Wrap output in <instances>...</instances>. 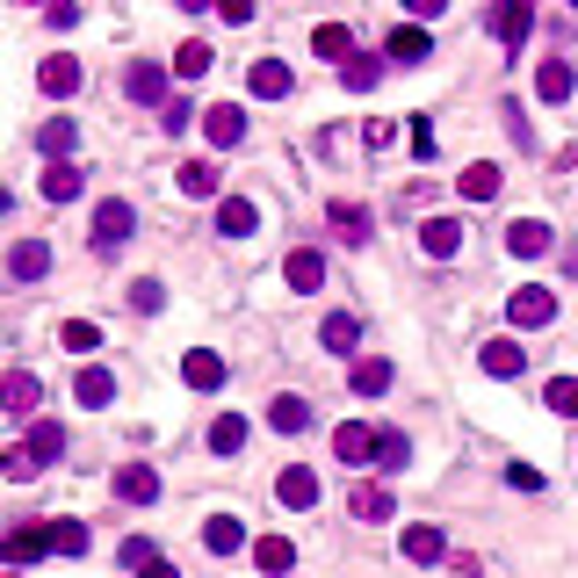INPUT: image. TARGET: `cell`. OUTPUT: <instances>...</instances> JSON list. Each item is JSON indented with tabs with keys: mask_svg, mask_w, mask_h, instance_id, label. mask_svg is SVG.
<instances>
[{
	"mask_svg": "<svg viewBox=\"0 0 578 578\" xmlns=\"http://www.w3.org/2000/svg\"><path fill=\"white\" fill-rule=\"evenodd\" d=\"M485 30L499 36V44H507V52H521V44H528V30H535V0H491Z\"/></svg>",
	"mask_w": 578,
	"mask_h": 578,
	"instance_id": "cell-1",
	"label": "cell"
},
{
	"mask_svg": "<svg viewBox=\"0 0 578 578\" xmlns=\"http://www.w3.org/2000/svg\"><path fill=\"white\" fill-rule=\"evenodd\" d=\"M246 88L261 94V102H282V94L297 88V72L282 66V58H253V72H246Z\"/></svg>",
	"mask_w": 578,
	"mask_h": 578,
	"instance_id": "cell-17",
	"label": "cell"
},
{
	"mask_svg": "<svg viewBox=\"0 0 578 578\" xmlns=\"http://www.w3.org/2000/svg\"><path fill=\"white\" fill-rule=\"evenodd\" d=\"M340 80H348L354 94H369V88H376V80H384V58H369V52H354L348 66H340Z\"/></svg>",
	"mask_w": 578,
	"mask_h": 578,
	"instance_id": "cell-38",
	"label": "cell"
},
{
	"mask_svg": "<svg viewBox=\"0 0 578 578\" xmlns=\"http://www.w3.org/2000/svg\"><path fill=\"white\" fill-rule=\"evenodd\" d=\"M282 282H290L297 297H311L318 282H326V253H318V246H297V253L282 261Z\"/></svg>",
	"mask_w": 578,
	"mask_h": 578,
	"instance_id": "cell-13",
	"label": "cell"
},
{
	"mask_svg": "<svg viewBox=\"0 0 578 578\" xmlns=\"http://www.w3.org/2000/svg\"><path fill=\"white\" fill-rule=\"evenodd\" d=\"M564 275H578V246H571V253H564Z\"/></svg>",
	"mask_w": 578,
	"mask_h": 578,
	"instance_id": "cell-55",
	"label": "cell"
},
{
	"mask_svg": "<svg viewBox=\"0 0 578 578\" xmlns=\"http://www.w3.org/2000/svg\"><path fill=\"white\" fill-rule=\"evenodd\" d=\"M80 80H88V72H80V58H44V66H36V88L44 94H58V102H66V94H80Z\"/></svg>",
	"mask_w": 578,
	"mask_h": 578,
	"instance_id": "cell-16",
	"label": "cell"
},
{
	"mask_svg": "<svg viewBox=\"0 0 578 578\" xmlns=\"http://www.w3.org/2000/svg\"><path fill=\"white\" fill-rule=\"evenodd\" d=\"M181 384H189V390H225V354L189 348V354H181Z\"/></svg>",
	"mask_w": 578,
	"mask_h": 578,
	"instance_id": "cell-12",
	"label": "cell"
},
{
	"mask_svg": "<svg viewBox=\"0 0 578 578\" xmlns=\"http://www.w3.org/2000/svg\"><path fill=\"white\" fill-rule=\"evenodd\" d=\"M441 8H449V0H405V15H412V22H434Z\"/></svg>",
	"mask_w": 578,
	"mask_h": 578,
	"instance_id": "cell-51",
	"label": "cell"
},
{
	"mask_svg": "<svg viewBox=\"0 0 578 578\" xmlns=\"http://www.w3.org/2000/svg\"><path fill=\"white\" fill-rule=\"evenodd\" d=\"M543 405L557 412V420H578V376H549V384H543Z\"/></svg>",
	"mask_w": 578,
	"mask_h": 578,
	"instance_id": "cell-36",
	"label": "cell"
},
{
	"mask_svg": "<svg viewBox=\"0 0 578 578\" xmlns=\"http://www.w3.org/2000/svg\"><path fill=\"white\" fill-rule=\"evenodd\" d=\"M217 231H225V239H253V231H261V211H253L246 195H225V203H217Z\"/></svg>",
	"mask_w": 578,
	"mask_h": 578,
	"instance_id": "cell-21",
	"label": "cell"
},
{
	"mask_svg": "<svg viewBox=\"0 0 578 578\" xmlns=\"http://www.w3.org/2000/svg\"><path fill=\"white\" fill-rule=\"evenodd\" d=\"M22 449H30L36 463H58V456H66V427H58V420H30V434H22Z\"/></svg>",
	"mask_w": 578,
	"mask_h": 578,
	"instance_id": "cell-29",
	"label": "cell"
},
{
	"mask_svg": "<svg viewBox=\"0 0 578 578\" xmlns=\"http://www.w3.org/2000/svg\"><path fill=\"white\" fill-rule=\"evenodd\" d=\"M405 564H441V557H449V535H441V528L434 521H420V528H405Z\"/></svg>",
	"mask_w": 578,
	"mask_h": 578,
	"instance_id": "cell-18",
	"label": "cell"
},
{
	"mask_svg": "<svg viewBox=\"0 0 578 578\" xmlns=\"http://www.w3.org/2000/svg\"><path fill=\"white\" fill-rule=\"evenodd\" d=\"M138 578H181V571H174V564H167V557H159V564H145Z\"/></svg>",
	"mask_w": 578,
	"mask_h": 578,
	"instance_id": "cell-53",
	"label": "cell"
},
{
	"mask_svg": "<svg viewBox=\"0 0 578 578\" xmlns=\"http://www.w3.org/2000/svg\"><path fill=\"white\" fill-rule=\"evenodd\" d=\"M36 471H44V463H36L30 449H22V441H15V449H8V456H0V477H8V485H30Z\"/></svg>",
	"mask_w": 578,
	"mask_h": 578,
	"instance_id": "cell-44",
	"label": "cell"
},
{
	"mask_svg": "<svg viewBox=\"0 0 578 578\" xmlns=\"http://www.w3.org/2000/svg\"><path fill=\"white\" fill-rule=\"evenodd\" d=\"M420 246L434 253V261H456V253H463V225H456V217H427V225H420Z\"/></svg>",
	"mask_w": 578,
	"mask_h": 578,
	"instance_id": "cell-22",
	"label": "cell"
},
{
	"mask_svg": "<svg viewBox=\"0 0 578 578\" xmlns=\"http://www.w3.org/2000/svg\"><path fill=\"white\" fill-rule=\"evenodd\" d=\"M15 578H22V571H15Z\"/></svg>",
	"mask_w": 578,
	"mask_h": 578,
	"instance_id": "cell-57",
	"label": "cell"
},
{
	"mask_svg": "<svg viewBox=\"0 0 578 578\" xmlns=\"http://www.w3.org/2000/svg\"><path fill=\"white\" fill-rule=\"evenodd\" d=\"M159 123H167V131H174V138H181V131H189V123H195V109H189V102H181V94H174V102L159 109Z\"/></svg>",
	"mask_w": 578,
	"mask_h": 578,
	"instance_id": "cell-47",
	"label": "cell"
},
{
	"mask_svg": "<svg viewBox=\"0 0 578 578\" xmlns=\"http://www.w3.org/2000/svg\"><path fill=\"white\" fill-rule=\"evenodd\" d=\"M326 225H333V239H348V246H362L369 231H376V217L362 211V203H333V211H326Z\"/></svg>",
	"mask_w": 578,
	"mask_h": 578,
	"instance_id": "cell-26",
	"label": "cell"
},
{
	"mask_svg": "<svg viewBox=\"0 0 578 578\" xmlns=\"http://www.w3.org/2000/svg\"><path fill=\"white\" fill-rule=\"evenodd\" d=\"M348 384H354V398H384V390H390V362H384V354H362Z\"/></svg>",
	"mask_w": 578,
	"mask_h": 578,
	"instance_id": "cell-32",
	"label": "cell"
},
{
	"mask_svg": "<svg viewBox=\"0 0 578 578\" xmlns=\"http://www.w3.org/2000/svg\"><path fill=\"white\" fill-rule=\"evenodd\" d=\"M253 564H261L268 578H290L297 571V543H290V535H261V543H253Z\"/></svg>",
	"mask_w": 578,
	"mask_h": 578,
	"instance_id": "cell-25",
	"label": "cell"
},
{
	"mask_svg": "<svg viewBox=\"0 0 578 578\" xmlns=\"http://www.w3.org/2000/svg\"><path fill=\"white\" fill-rule=\"evenodd\" d=\"M36 189H44V203H72V195L88 189V181H80V167H72V159H52V167H44V181H36Z\"/></svg>",
	"mask_w": 578,
	"mask_h": 578,
	"instance_id": "cell-27",
	"label": "cell"
},
{
	"mask_svg": "<svg viewBox=\"0 0 578 578\" xmlns=\"http://www.w3.org/2000/svg\"><path fill=\"white\" fill-rule=\"evenodd\" d=\"M44 22H52V30H72V22H80V0H52V8H44Z\"/></svg>",
	"mask_w": 578,
	"mask_h": 578,
	"instance_id": "cell-48",
	"label": "cell"
},
{
	"mask_svg": "<svg viewBox=\"0 0 578 578\" xmlns=\"http://www.w3.org/2000/svg\"><path fill=\"white\" fill-rule=\"evenodd\" d=\"M217 15L225 22H253V0H217Z\"/></svg>",
	"mask_w": 578,
	"mask_h": 578,
	"instance_id": "cell-52",
	"label": "cell"
},
{
	"mask_svg": "<svg viewBox=\"0 0 578 578\" xmlns=\"http://www.w3.org/2000/svg\"><path fill=\"white\" fill-rule=\"evenodd\" d=\"M268 427H275V434H304V427H311V405H304L297 390H282V398L268 405Z\"/></svg>",
	"mask_w": 578,
	"mask_h": 578,
	"instance_id": "cell-31",
	"label": "cell"
},
{
	"mask_svg": "<svg viewBox=\"0 0 578 578\" xmlns=\"http://www.w3.org/2000/svg\"><path fill=\"white\" fill-rule=\"evenodd\" d=\"M412 152L434 159V123H427V116H412Z\"/></svg>",
	"mask_w": 578,
	"mask_h": 578,
	"instance_id": "cell-50",
	"label": "cell"
},
{
	"mask_svg": "<svg viewBox=\"0 0 578 578\" xmlns=\"http://www.w3.org/2000/svg\"><path fill=\"white\" fill-rule=\"evenodd\" d=\"M203 543H211L217 557H239L246 549V521L239 513H211V521H203Z\"/></svg>",
	"mask_w": 578,
	"mask_h": 578,
	"instance_id": "cell-23",
	"label": "cell"
},
{
	"mask_svg": "<svg viewBox=\"0 0 578 578\" xmlns=\"http://www.w3.org/2000/svg\"><path fill=\"white\" fill-rule=\"evenodd\" d=\"M131 311H145V318H152V311H167V282L138 275V282H131Z\"/></svg>",
	"mask_w": 578,
	"mask_h": 578,
	"instance_id": "cell-41",
	"label": "cell"
},
{
	"mask_svg": "<svg viewBox=\"0 0 578 578\" xmlns=\"http://www.w3.org/2000/svg\"><path fill=\"white\" fill-rule=\"evenodd\" d=\"M275 499H282L290 513H311V507H318V471H304V463H290V471L275 477Z\"/></svg>",
	"mask_w": 578,
	"mask_h": 578,
	"instance_id": "cell-11",
	"label": "cell"
},
{
	"mask_svg": "<svg viewBox=\"0 0 578 578\" xmlns=\"http://www.w3.org/2000/svg\"><path fill=\"white\" fill-rule=\"evenodd\" d=\"M499 167H491V159H471V167H463L456 174V189H463V203H491V195H499Z\"/></svg>",
	"mask_w": 578,
	"mask_h": 578,
	"instance_id": "cell-24",
	"label": "cell"
},
{
	"mask_svg": "<svg viewBox=\"0 0 578 578\" xmlns=\"http://www.w3.org/2000/svg\"><path fill=\"white\" fill-rule=\"evenodd\" d=\"M318 340H326V354H354V348H362V318H354V311H333L326 326H318Z\"/></svg>",
	"mask_w": 578,
	"mask_h": 578,
	"instance_id": "cell-30",
	"label": "cell"
},
{
	"mask_svg": "<svg viewBox=\"0 0 578 578\" xmlns=\"http://www.w3.org/2000/svg\"><path fill=\"white\" fill-rule=\"evenodd\" d=\"M507 485H513V491H543V471H528V463H507Z\"/></svg>",
	"mask_w": 578,
	"mask_h": 578,
	"instance_id": "cell-49",
	"label": "cell"
},
{
	"mask_svg": "<svg viewBox=\"0 0 578 578\" xmlns=\"http://www.w3.org/2000/svg\"><path fill=\"white\" fill-rule=\"evenodd\" d=\"M131 231H138V211H131V203H116V195H109L102 211H94V253H116V246L131 239Z\"/></svg>",
	"mask_w": 578,
	"mask_h": 578,
	"instance_id": "cell-4",
	"label": "cell"
},
{
	"mask_svg": "<svg viewBox=\"0 0 578 578\" xmlns=\"http://www.w3.org/2000/svg\"><path fill=\"white\" fill-rule=\"evenodd\" d=\"M8 275H15V282H44V275H52V246H44V239H22L15 253H8Z\"/></svg>",
	"mask_w": 578,
	"mask_h": 578,
	"instance_id": "cell-19",
	"label": "cell"
},
{
	"mask_svg": "<svg viewBox=\"0 0 578 578\" xmlns=\"http://www.w3.org/2000/svg\"><path fill=\"white\" fill-rule=\"evenodd\" d=\"M477 369L507 384V376H521V369H528V348H521V340H485V348H477Z\"/></svg>",
	"mask_w": 578,
	"mask_h": 578,
	"instance_id": "cell-15",
	"label": "cell"
},
{
	"mask_svg": "<svg viewBox=\"0 0 578 578\" xmlns=\"http://www.w3.org/2000/svg\"><path fill=\"white\" fill-rule=\"evenodd\" d=\"M571 8H578V0H571Z\"/></svg>",
	"mask_w": 578,
	"mask_h": 578,
	"instance_id": "cell-56",
	"label": "cell"
},
{
	"mask_svg": "<svg viewBox=\"0 0 578 578\" xmlns=\"http://www.w3.org/2000/svg\"><path fill=\"white\" fill-rule=\"evenodd\" d=\"M174 8H181V15H195V8H217V0H174Z\"/></svg>",
	"mask_w": 578,
	"mask_h": 578,
	"instance_id": "cell-54",
	"label": "cell"
},
{
	"mask_svg": "<svg viewBox=\"0 0 578 578\" xmlns=\"http://www.w3.org/2000/svg\"><path fill=\"white\" fill-rule=\"evenodd\" d=\"M348 507H354V521H390V513H398V499H390L384 485H354Z\"/></svg>",
	"mask_w": 578,
	"mask_h": 578,
	"instance_id": "cell-34",
	"label": "cell"
},
{
	"mask_svg": "<svg viewBox=\"0 0 578 578\" xmlns=\"http://www.w3.org/2000/svg\"><path fill=\"white\" fill-rule=\"evenodd\" d=\"M36 557H52V521H44V528L22 521V528L0 535V564H36Z\"/></svg>",
	"mask_w": 578,
	"mask_h": 578,
	"instance_id": "cell-3",
	"label": "cell"
},
{
	"mask_svg": "<svg viewBox=\"0 0 578 578\" xmlns=\"http://www.w3.org/2000/svg\"><path fill=\"white\" fill-rule=\"evenodd\" d=\"M116 499H123V507H152V499H159V471H152V463H123V471H116Z\"/></svg>",
	"mask_w": 578,
	"mask_h": 578,
	"instance_id": "cell-14",
	"label": "cell"
},
{
	"mask_svg": "<svg viewBox=\"0 0 578 578\" xmlns=\"http://www.w3.org/2000/svg\"><path fill=\"white\" fill-rule=\"evenodd\" d=\"M384 58H390V66H427V58H434L427 22H398V30H390V44H384Z\"/></svg>",
	"mask_w": 578,
	"mask_h": 578,
	"instance_id": "cell-6",
	"label": "cell"
},
{
	"mask_svg": "<svg viewBox=\"0 0 578 578\" xmlns=\"http://www.w3.org/2000/svg\"><path fill=\"white\" fill-rule=\"evenodd\" d=\"M36 405H44V384H36L30 369H8V376H0V412H8V420H30Z\"/></svg>",
	"mask_w": 578,
	"mask_h": 578,
	"instance_id": "cell-5",
	"label": "cell"
},
{
	"mask_svg": "<svg viewBox=\"0 0 578 578\" xmlns=\"http://www.w3.org/2000/svg\"><path fill=\"white\" fill-rule=\"evenodd\" d=\"M72 145H80V131H72V116H52L44 131H36V152H52V159H66Z\"/></svg>",
	"mask_w": 578,
	"mask_h": 578,
	"instance_id": "cell-35",
	"label": "cell"
},
{
	"mask_svg": "<svg viewBox=\"0 0 578 578\" xmlns=\"http://www.w3.org/2000/svg\"><path fill=\"white\" fill-rule=\"evenodd\" d=\"M507 318L521 326V333H543L549 318H557V297H549L543 282H528V290H513V297H507Z\"/></svg>",
	"mask_w": 578,
	"mask_h": 578,
	"instance_id": "cell-2",
	"label": "cell"
},
{
	"mask_svg": "<svg viewBox=\"0 0 578 578\" xmlns=\"http://www.w3.org/2000/svg\"><path fill=\"white\" fill-rule=\"evenodd\" d=\"M174 72H181V80H203V72H211V44H181Z\"/></svg>",
	"mask_w": 578,
	"mask_h": 578,
	"instance_id": "cell-45",
	"label": "cell"
},
{
	"mask_svg": "<svg viewBox=\"0 0 578 578\" xmlns=\"http://www.w3.org/2000/svg\"><path fill=\"white\" fill-rule=\"evenodd\" d=\"M72 398L88 405V412H102V405L116 398V376H109V369H80V376H72Z\"/></svg>",
	"mask_w": 578,
	"mask_h": 578,
	"instance_id": "cell-33",
	"label": "cell"
},
{
	"mask_svg": "<svg viewBox=\"0 0 578 578\" xmlns=\"http://www.w3.org/2000/svg\"><path fill=\"white\" fill-rule=\"evenodd\" d=\"M123 94L145 102V109H167V66H159V58H138V66L123 72Z\"/></svg>",
	"mask_w": 578,
	"mask_h": 578,
	"instance_id": "cell-8",
	"label": "cell"
},
{
	"mask_svg": "<svg viewBox=\"0 0 578 578\" xmlns=\"http://www.w3.org/2000/svg\"><path fill=\"white\" fill-rule=\"evenodd\" d=\"M571 88H578L571 58H543V66H535V94H543V102H571Z\"/></svg>",
	"mask_w": 578,
	"mask_h": 578,
	"instance_id": "cell-20",
	"label": "cell"
},
{
	"mask_svg": "<svg viewBox=\"0 0 578 578\" xmlns=\"http://www.w3.org/2000/svg\"><path fill=\"white\" fill-rule=\"evenodd\" d=\"M116 564H131V571H145V564H159V549L145 543V535H131V543H123V557Z\"/></svg>",
	"mask_w": 578,
	"mask_h": 578,
	"instance_id": "cell-46",
	"label": "cell"
},
{
	"mask_svg": "<svg viewBox=\"0 0 578 578\" xmlns=\"http://www.w3.org/2000/svg\"><path fill=\"white\" fill-rule=\"evenodd\" d=\"M203 138H211L217 152H231V145L246 138V109H239V102H217V109H203Z\"/></svg>",
	"mask_w": 578,
	"mask_h": 578,
	"instance_id": "cell-10",
	"label": "cell"
},
{
	"mask_svg": "<svg viewBox=\"0 0 578 578\" xmlns=\"http://www.w3.org/2000/svg\"><path fill=\"white\" fill-rule=\"evenodd\" d=\"M52 557H88V521H52Z\"/></svg>",
	"mask_w": 578,
	"mask_h": 578,
	"instance_id": "cell-39",
	"label": "cell"
},
{
	"mask_svg": "<svg viewBox=\"0 0 578 578\" xmlns=\"http://www.w3.org/2000/svg\"><path fill=\"white\" fill-rule=\"evenodd\" d=\"M405 463H412V441L384 427V441H376V471H405Z\"/></svg>",
	"mask_w": 578,
	"mask_h": 578,
	"instance_id": "cell-43",
	"label": "cell"
},
{
	"mask_svg": "<svg viewBox=\"0 0 578 578\" xmlns=\"http://www.w3.org/2000/svg\"><path fill=\"white\" fill-rule=\"evenodd\" d=\"M549 246H557V231H549L543 217H513V225H507V253H513V261H543Z\"/></svg>",
	"mask_w": 578,
	"mask_h": 578,
	"instance_id": "cell-7",
	"label": "cell"
},
{
	"mask_svg": "<svg viewBox=\"0 0 578 578\" xmlns=\"http://www.w3.org/2000/svg\"><path fill=\"white\" fill-rule=\"evenodd\" d=\"M181 195H217V167L211 159H189V167H181Z\"/></svg>",
	"mask_w": 578,
	"mask_h": 578,
	"instance_id": "cell-42",
	"label": "cell"
},
{
	"mask_svg": "<svg viewBox=\"0 0 578 578\" xmlns=\"http://www.w3.org/2000/svg\"><path fill=\"white\" fill-rule=\"evenodd\" d=\"M58 348L94 354V348H102V326H94V318H66V326H58Z\"/></svg>",
	"mask_w": 578,
	"mask_h": 578,
	"instance_id": "cell-37",
	"label": "cell"
},
{
	"mask_svg": "<svg viewBox=\"0 0 578 578\" xmlns=\"http://www.w3.org/2000/svg\"><path fill=\"white\" fill-rule=\"evenodd\" d=\"M376 427H362V420H348V427H333V456L348 463V471H362V463H376Z\"/></svg>",
	"mask_w": 578,
	"mask_h": 578,
	"instance_id": "cell-9",
	"label": "cell"
},
{
	"mask_svg": "<svg viewBox=\"0 0 578 578\" xmlns=\"http://www.w3.org/2000/svg\"><path fill=\"white\" fill-rule=\"evenodd\" d=\"M211 449H217V456H239V449H246V420H239V412L211 420Z\"/></svg>",
	"mask_w": 578,
	"mask_h": 578,
	"instance_id": "cell-40",
	"label": "cell"
},
{
	"mask_svg": "<svg viewBox=\"0 0 578 578\" xmlns=\"http://www.w3.org/2000/svg\"><path fill=\"white\" fill-rule=\"evenodd\" d=\"M311 52L333 58V66H348V58H354V30H348V22H318V30H311Z\"/></svg>",
	"mask_w": 578,
	"mask_h": 578,
	"instance_id": "cell-28",
	"label": "cell"
}]
</instances>
